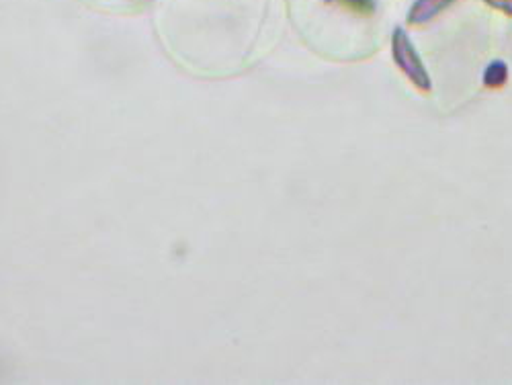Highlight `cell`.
I'll use <instances>...</instances> for the list:
<instances>
[{
    "mask_svg": "<svg viewBox=\"0 0 512 385\" xmlns=\"http://www.w3.org/2000/svg\"><path fill=\"white\" fill-rule=\"evenodd\" d=\"M392 54H394V62L396 66L408 76V80L414 84L416 89L420 91H431L433 82L429 72H426L416 48L412 46V41L408 37V33L404 29H394V37H392Z\"/></svg>",
    "mask_w": 512,
    "mask_h": 385,
    "instance_id": "obj_1",
    "label": "cell"
},
{
    "mask_svg": "<svg viewBox=\"0 0 512 385\" xmlns=\"http://www.w3.org/2000/svg\"><path fill=\"white\" fill-rule=\"evenodd\" d=\"M451 3H455V0H416L414 7L410 9L408 21L412 25H422L443 13Z\"/></svg>",
    "mask_w": 512,
    "mask_h": 385,
    "instance_id": "obj_2",
    "label": "cell"
},
{
    "mask_svg": "<svg viewBox=\"0 0 512 385\" xmlns=\"http://www.w3.org/2000/svg\"><path fill=\"white\" fill-rule=\"evenodd\" d=\"M508 80V66L502 60H494L484 72V84L488 89H500Z\"/></svg>",
    "mask_w": 512,
    "mask_h": 385,
    "instance_id": "obj_3",
    "label": "cell"
},
{
    "mask_svg": "<svg viewBox=\"0 0 512 385\" xmlns=\"http://www.w3.org/2000/svg\"><path fill=\"white\" fill-rule=\"evenodd\" d=\"M338 3H343L347 9H351L359 15H371L375 11L373 0H338Z\"/></svg>",
    "mask_w": 512,
    "mask_h": 385,
    "instance_id": "obj_4",
    "label": "cell"
},
{
    "mask_svg": "<svg viewBox=\"0 0 512 385\" xmlns=\"http://www.w3.org/2000/svg\"><path fill=\"white\" fill-rule=\"evenodd\" d=\"M488 3H492L494 7H498V9H502V11L512 15V0H488Z\"/></svg>",
    "mask_w": 512,
    "mask_h": 385,
    "instance_id": "obj_5",
    "label": "cell"
}]
</instances>
